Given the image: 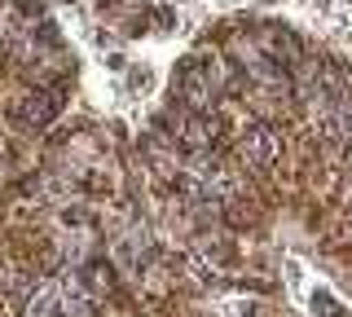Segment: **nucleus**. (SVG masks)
<instances>
[{"mask_svg": "<svg viewBox=\"0 0 352 317\" xmlns=\"http://www.w3.org/2000/svg\"><path fill=\"white\" fill-rule=\"evenodd\" d=\"M88 304L80 273H62L53 282H40L36 291L22 300V317H80Z\"/></svg>", "mask_w": 352, "mask_h": 317, "instance_id": "1", "label": "nucleus"}, {"mask_svg": "<svg viewBox=\"0 0 352 317\" xmlns=\"http://www.w3.org/2000/svg\"><path fill=\"white\" fill-rule=\"evenodd\" d=\"M282 155V137L273 133L269 124H256V128H247L238 141V159H242V168L247 172H269L273 163H278Z\"/></svg>", "mask_w": 352, "mask_h": 317, "instance_id": "2", "label": "nucleus"}, {"mask_svg": "<svg viewBox=\"0 0 352 317\" xmlns=\"http://www.w3.org/2000/svg\"><path fill=\"white\" fill-rule=\"evenodd\" d=\"M58 102H62V93H44V89H40V93H31L27 102H22V106H27V124H36V128H40V124H49V119L62 111Z\"/></svg>", "mask_w": 352, "mask_h": 317, "instance_id": "3", "label": "nucleus"}, {"mask_svg": "<svg viewBox=\"0 0 352 317\" xmlns=\"http://www.w3.org/2000/svg\"><path fill=\"white\" fill-rule=\"evenodd\" d=\"M313 309H317V313H322V317H348V309H339V304H335V300H330V295H326V291H317V295H313Z\"/></svg>", "mask_w": 352, "mask_h": 317, "instance_id": "4", "label": "nucleus"}, {"mask_svg": "<svg viewBox=\"0 0 352 317\" xmlns=\"http://www.w3.org/2000/svg\"><path fill=\"white\" fill-rule=\"evenodd\" d=\"M150 84H154L150 67H132V75H128V89L132 93H150Z\"/></svg>", "mask_w": 352, "mask_h": 317, "instance_id": "5", "label": "nucleus"}]
</instances>
